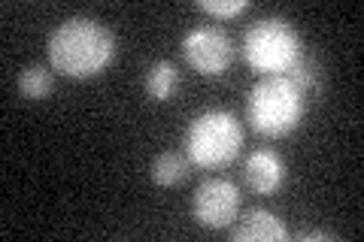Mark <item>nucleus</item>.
Returning <instances> with one entry per match:
<instances>
[{
    "instance_id": "f257e3e1",
    "label": "nucleus",
    "mask_w": 364,
    "mask_h": 242,
    "mask_svg": "<svg viewBox=\"0 0 364 242\" xmlns=\"http://www.w3.org/2000/svg\"><path fill=\"white\" fill-rule=\"evenodd\" d=\"M116 57V37L88 16L64 18L49 37V61L67 79H91Z\"/></svg>"
},
{
    "instance_id": "f03ea898",
    "label": "nucleus",
    "mask_w": 364,
    "mask_h": 242,
    "mask_svg": "<svg viewBox=\"0 0 364 242\" xmlns=\"http://www.w3.org/2000/svg\"><path fill=\"white\" fill-rule=\"evenodd\" d=\"M246 112L258 133L286 136L304 119V94L289 76H264L249 91Z\"/></svg>"
},
{
    "instance_id": "7ed1b4c3",
    "label": "nucleus",
    "mask_w": 364,
    "mask_h": 242,
    "mask_svg": "<svg viewBox=\"0 0 364 242\" xmlns=\"http://www.w3.org/2000/svg\"><path fill=\"white\" fill-rule=\"evenodd\" d=\"M243 145V128L231 112L207 109L191 119L186 131V155L198 167L231 164Z\"/></svg>"
},
{
    "instance_id": "20e7f679",
    "label": "nucleus",
    "mask_w": 364,
    "mask_h": 242,
    "mask_svg": "<svg viewBox=\"0 0 364 242\" xmlns=\"http://www.w3.org/2000/svg\"><path fill=\"white\" fill-rule=\"evenodd\" d=\"M301 37L286 18L270 16L249 25L243 37V55L252 70L264 76H279L301 57Z\"/></svg>"
},
{
    "instance_id": "39448f33",
    "label": "nucleus",
    "mask_w": 364,
    "mask_h": 242,
    "mask_svg": "<svg viewBox=\"0 0 364 242\" xmlns=\"http://www.w3.org/2000/svg\"><path fill=\"white\" fill-rule=\"evenodd\" d=\"M182 55H186V64L191 70L203 76H219L234 61V43L228 31L215 25H200L182 37Z\"/></svg>"
},
{
    "instance_id": "423d86ee",
    "label": "nucleus",
    "mask_w": 364,
    "mask_h": 242,
    "mask_svg": "<svg viewBox=\"0 0 364 242\" xmlns=\"http://www.w3.org/2000/svg\"><path fill=\"white\" fill-rule=\"evenodd\" d=\"M191 212H195L198 224L210 227V230H222L240 212V191L228 179H207V182H200L195 191Z\"/></svg>"
},
{
    "instance_id": "0eeeda50",
    "label": "nucleus",
    "mask_w": 364,
    "mask_h": 242,
    "mask_svg": "<svg viewBox=\"0 0 364 242\" xmlns=\"http://www.w3.org/2000/svg\"><path fill=\"white\" fill-rule=\"evenodd\" d=\"M243 176H246V185L255 194H273L286 182V160L273 148H258V152L246 158Z\"/></svg>"
},
{
    "instance_id": "6e6552de",
    "label": "nucleus",
    "mask_w": 364,
    "mask_h": 242,
    "mask_svg": "<svg viewBox=\"0 0 364 242\" xmlns=\"http://www.w3.org/2000/svg\"><path fill=\"white\" fill-rule=\"evenodd\" d=\"M234 242H282L289 236L282 218H277L267 209H252L240 218V224L234 227Z\"/></svg>"
},
{
    "instance_id": "1a4fd4ad",
    "label": "nucleus",
    "mask_w": 364,
    "mask_h": 242,
    "mask_svg": "<svg viewBox=\"0 0 364 242\" xmlns=\"http://www.w3.org/2000/svg\"><path fill=\"white\" fill-rule=\"evenodd\" d=\"M188 170H191L188 155H182V152H161V155L152 160L149 176H152L155 185L173 188V185H179V182L188 176Z\"/></svg>"
},
{
    "instance_id": "9d476101",
    "label": "nucleus",
    "mask_w": 364,
    "mask_h": 242,
    "mask_svg": "<svg viewBox=\"0 0 364 242\" xmlns=\"http://www.w3.org/2000/svg\"><path fill=\"white\" fill-rule=\"evenodd\" d=\"M55 88V79H52V70L43 64H25L18 73V94L25 100H43L49 97Z\"/></svg>"
},
{
    "instance_id": "9b49d317",
    "label": "nucleus",
    "mask_w": 364,
    "mask_h": 242,
    "mask_svg": "<svg viewBox=\"0 0 364 242\" xmlns=\"http://www.w3.org/2000/svg\"><path fill=\"white\" fill-rule=\"evenodd\" d=\"M176 82H179L176 64L158 61V64L149 67V73H146V94H149L152 100H158V103H164L176 91Z\"/></svg>"
},
{
    "instance_id": "f8f14e48",
    "label": "nucleus",
    "mask_w": 364,
    "mask_h": 242,
    "mask_svg": "<svg viewBox=\"0 0 364 242\" xmlns=\"http://www.w3.org/2000/svg\"><path fill=\"white\" fill-rule=\"evenodd\" d=\"M282 76H289L291 82L298 85V91H301V94L306 97V94H310V91L316 88L318 67H316V61H313L310 55H306V52H301V57H298V61H294V64H291V67H289V70L282 73Z\"/></svg>"
},
{
    "instance_id": "ddd939ff",
    "label": "nucleus",
    "mask_w": 364,
    "mask_h": 242,
    "mask_svg": "<svg viewBox=\"0 0 364 242\" xmlns=\"http://www.w3.org/2000/svg\"><path fill=\"white\" fill-rule=\"evenodd\" d=\"M198 6L210 16H219V18H231L237 13L246 9V0H198Z\"/></svg>"
},
{
    "instance_id": "4468645a",
    "label": "nucleus",
    "mask_w": 364,
    "mask_h": 242,
    "mask_svg": "<svg viewBox=\"0 0 364 242\" xmlns=\"http://www.w3.org/2000/svg\"><path fill=\"white\" fill-rule=\"evenodd\" d=\"M298 239H301V242H313V239H337V233H331V230H301Z\"/></svg>"
}]
</instances>
